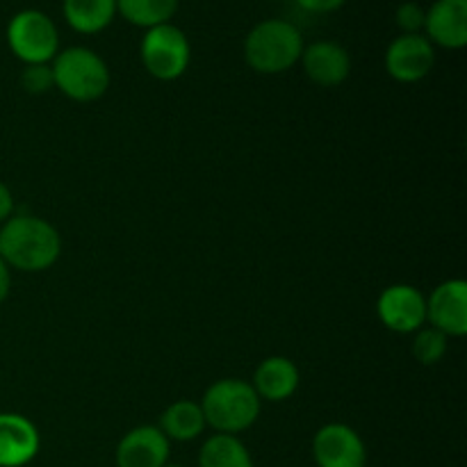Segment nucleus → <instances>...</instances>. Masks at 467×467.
Segmentation results:
<instances>
[{"label":"nucleus","mask_w":467,"mask_h":467,"mask_svg":"<svg viewBox=\"0 0 467 467\" xmlns=\"http://www.w3.org/2000/svg\"><path fill=\"white\" fill-rule=\"evenodd\" d=\"M62 254V240L55 226L35 214H12L0 226V258L9 269L44 272Z\"/></svg>","instance_id":"nucleus-1"},{"label":"nucleus","mask_w":467,"mask_h":467,"mask_svg":"<svg viewBox=\"0 0 467 467\" xmlns=\"http://www.w3.org/2000/svg\"><path fill=\"white\" fill-rule=\"evenodd\" d=\"M304 53L299 27L283 18L260 21L244 39V59L254 71L276 76L295 67Z\"/></svg>","instance_id":"nucleus-2"},{"label":"nucleus","mask_w":467,"mask_h":467,"mask_svg":"<svg viewBox=\"0 0 467 467\" xmlns=\"http://www.w3.org/2000/svg\"><path fill=\"white\" fill-rule=\"evenodd\" d=\"M201 410L208 427L217 433L235 436L254 427L260 415V397L242 379H222L205 390Z\"/></svg>","instance_id":"nucleus-3"},{"label":"nucleus","mask_w":467,"mask_h":467,"mask_svg":"<svg viewBox=\"0 0 467 467\" xmlns=\"http://www.w3.org/2000/svg\"><path fill=\"white\" fill-rule=\"evenodd\" d=\"M50 68H53L55 87L78 103L99 100L109 87L108 64L99 53L85 46L59 50Z\"/></svg>","instance_id":"nucleus-4"},{"label":"nucleus","mask_w":467,"mask_h":467,"mask_svg":"<svg viewBox=\"0 0 467 467\" xmlns=\"http://www.w3.org/2000/svg\"><path fill=\"white\" fill-rule=\"evenodd\" d=\"M7 46L23 64H50L59 53V32L39 9H23L7 23Z\"/></svg>","instance_id":"nucleus-5"},{"label":"nucleus","mask_w":467,"mask_h":467,"mask_svg":"<svg viewBox=\"0 0 467 467\" xmlns=\"http://www.w3.org/2000/svg\"><path fill=\"white\" fill-rule=\"evenodd\" d=\"M140 57L146 71L158 80H176L187 71L192 46L185 32L173 23L149 27L140 44Z\"/></svg>","instance_id":"nucleus-6"},{"label":"nucleus","mask_w":467,"mask_h":467,"mask_svg":"<svg viewBox=\"0 0 467 467\" xmlns=\"http://www.w3.org/2000/svg\"><path fill=\"white\" fill-rule=\"evenodd\" d=\"M383 327L395 333H415L427 324V296L413 285H390L377 301Z\"/></svg>","instance_id":"nucleus-7"},{"label":"nucleus","mask_w":467,"mask_h":467,"mask_svg":"<svg viewBox=\"0 0 467 467\" xmlns=\"http://www.w3.org/2000/svg\"><path fill=\"white\" fill-rule=\"evenodd\" d=\"M317 467H365L368 450L358 433L347 424H327L313 438Z\"/></svg>","instance_id":"nucleus-8"},{"label":"nucleus","mask_w":467,"mask_h":467,"mask_svg":"<svg viewBox=\"0 0 467 467\" xmlns=\"http://www.w3.org/2000/svg\"><path fill=\"white\" fill-rule=\"evenodd\" d=\"M436 48L424 35H400L386 50V71L397 82H418L431 73Z\"/></svg>","instance_id":"nucleus-9"},{"label":"nucleus","mask_w":467,"mask_h":467,"mask_svg":"<svg viewBox=\"0 0 467 467\" xmlns=\"http://www.w3.org/2000/svg\"><path fill=\"white\" fill-rule=\"evenodd\" d=\"M427 322L447 337L467 333V283L461 278L441 283L427 299Z\"/></svg>","instance_id":"nucleus-10"},{"label":"nucleus","mask_w":467,"mask_h":467,"mask_svg":"<svg viewBox=\"0 0 467 467\" xmlns=\"http://www.w3.org/2000/svg\"><path fill=\"white\" fill-rule=\"evenodd\" d=\"M424 36L431 44L461 50L467 44V0H436L424 16Z\"/></svg>","instance_id":"nucleus-11"},{"label":"nucleus","mask_w":467,"mask_h":467,"mask_svg":"<svg viewBox=\"0 0 467 467\" xmlns=\"http://www.w3.org/2000/svg\"><path fill=\"white\" fill-rule=\"evenodd\" d=\"M299 62L304 64L306 76L319 87L342 85L351 73L349 53L336 41H315L306 46Z\"/></svg>","instance_id":"nucleus-12"},{"label":"nucleus","mask_w":467,"mask_h":467,"mask_svg":"<svg viewBox=\"0 0 467 467\" xmlns=\"http://www.w3.org/2000/svg\"><path fill=\"white\" fill-rule=\"evenodd\" d=\"M169 461V441L160 427H137L117 445V467H162Z\"/></svg>","instance_id":"nucleus-13"},{"label":"nucleus","mask_w":467,"mask_h":467,"mask_svg":"<svg viewBox=\"0 0 467 467\" xmlns=\"http://www.w3.org/2000/svg\"><path fill=\"white\" fill-rule=\"evenodd\" d=\"M39 451V431L18 413H0V467H23Z\"/></svg>","instance_id":"nucleus-14"},{"label":"nucleus","mask_w":467,"mask_h":467,"mask_svg":"<svg viewBox=\"0 0 467 467\" xmlns=\"http://www.w3.org/2000/svg\"><path fill=\"white\" fill-rule=\"evenodd\" d=\"M299 368L285 356H272L258 365L254 374V390L260 401L267 400L278 404V401L290 400L299 388Z\"/></svg>","instance_id":"nucleus-15"},{"label":"nucleus","mask_w":467,"mask_h":467,"mask_svg":"<svg viewBox=\"0 0 467 467\" xmlns=\"http://www.w3.org/2000/svg\"><path fill=\"white\" fill-rule=\"evenodd\" d=\"M64 18L80 35L105 30L117 16V0H64Z\"/></svg>","instance_id":"nucleus-16"},{"label":"nucleus","mask_w":467,"mask_h":467,"mask_svg":"<svg viewBox=\"0 0 467 467\" xmlns=\"http://www.w3.org/2000/svg\"><path fill=\"white\" fill-rule=\"evenodd\" d=\"M205 427L208 424H205L201 404H194L190 400L173 401L160 418V431L167 436V441L190 442L199 438Z\"/></svg>","instance_id":"nucleus-17"},{"label":"nucleus","mask_w":467,"mask_h":467,"mask_svg":"<svg viewBox=\"0 0 467 467\" xmlns=\"http://www.w3.org/2000/svg\"><path fill=\"white\" fill-rule=\"evenodd\" d=\"M199 467H254V461L240 438L217 433L201 447Z\"/></svg>","instance_id":"nucleus-18"},{"label":"nucleus","mask_w":467,"mask_h":467,"mask_svg":"<svg viewBox=\"0 0 467 467\" xmlns=\"http://www.w3.org/2000/svg\"><path fill=\"white\" fill-rule=\"evenodd\" d=\"M178 12V0H117V14H121L128 23L137 27L162 26L171 23Z\"/></svg>","instance_id":"nucleus-19"},{"label":"nucleus","mask_w":467,"mask_h":467,"mask_svg":"<svg viewBox=\"0 0 467 467\" xmlns=\"http://www.w3.org/2000/svg\"><path fill=\"white\" fill-rule=\"evenodd\" d=\"M447 354V336L438 328L427 327L415 331L413 356L420 365H436L445 358Z\"/></svg>","instance_id":"nucleus-20"},{"label":"nucleus","mask_w":467,"mask_h":467,"mask_svg":"<svg viewBox=\"0 0 467 467\" xmlns=\"http://www.w3.org/2000/svg\"><path fill=\"white\" fill-rule=\"evenodd\" d=\"M21 87L32 96L46 94L48 89H53V68L50 64H27L21 73Z\"/></svg>","instance_id":"nucleus-21"},{"label":"nucleus","mask_w":467,"mask_h":467,"mask_svg":"<svg viewBox=\"0 0 467 467\" xmlns=\"http://www.w3.org/2000/svg\"><path fill=\"white\" fill-rule=\"evenodd\" d=\"M427 9L418 3H401L395 12V21L404 35H422Z\"/></svg>","instance_id":"nucleus-22"},{"label":"nucleus","mask_w":467,"mask_h":467,"mask_svg":"<svg viewBox=\"0 0 467 467\" xmlns=\"http://www.w3.org/2000/svg\"><path fill=\"white\" fill-rule=\"evenodd\" d=\"M345 3L347 0H296V5L310 14H331L340 9Z\"/></svg>","instance_id":"nucleus-23"},{"label":"nucleus","mask_w":467,"mask_h":467,"mask_svg":"<svg viewBox=\"0 0 467 467\" xmlns=\"http://www.w3.org/2000/svg\"><path fill=\"white\" fill-rule=\"evenodd\" d=\"M14 214V194L3 181H0V223L7 222Z\"/></svg>","instance_id":"nucleus-24"},{"label":"nucleus","mask_w":467,"mask_h":467,"mask_svg":"<svg viewBox=\"0 0 467 467\" xmlns=\"http://www.w3.org/2000/svg\"><path fill=\"white\" fill-rule=\"evenodd\" d=\"M9 290H12V269H9L7 263L0 258V304L7 299Z\"/></svg>","instance_id":"nucleus-25"},{"label":"nucleus","mask_w":467,"mask_h":467,"mask_svg":"<svg viewBox=\"0 0 467 467\" xmlns=\"http://www.w3.org/2000/svg\"><path fill=\"white\" fill-rule=\"evenodd\" d=\"M162 467H181V465H169V463H167V465H162Z\"/></svg>","instance_id":"nucleus-26"}]
</instances>
